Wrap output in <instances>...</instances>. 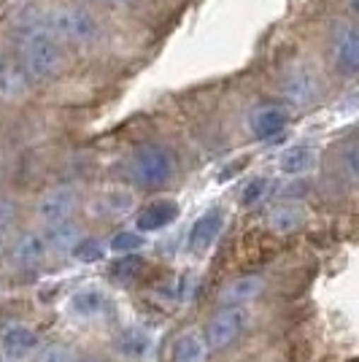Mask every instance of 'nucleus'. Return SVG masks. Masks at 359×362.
<instances>
[{
  "label": "nucleus",
  "instance_id": "15",
  "mask_svg": "<svg viewBox=\"0 0 359 362\" xmlns=\"http://www.w3.org/2000/svg\"><path fill=\"white\" fill-rule=\"evenodd\" d=\"M108 308V298L103 289L98 287H84L78 289L71 298V311L81 319H98L103 317V311Z\"/></svg>",
  "mask_w": 359,
  "mask_h": 362
},
{
  "label": "nucleus",
  "instance_id": "6",
  "mask_svg": "<svg viewBox=\"0 0 359 362\" xmlns=\"http://www.w3.org/2000/svg\"><path fill=\"white\" fill-rule=\"evenodd\" d=\"M73 209H76L73 187H54V189H49V192L38 200L35 214H38L41 222H46L49 227H54V225L68 222L71 214H73Z\"/></svg>",
  "mask_w": 359,
  "mask_h": 362
},
{
  "label": "nucleus",
  "instance_id": "4",
  "mask_svg": "<svg viewBox=\"0 0 359 362\" xmlns=\"http://www.w3.org/2000/svg\"><path fill=\"white\" fill-rule=\"evenodd\" d=\"M332 62L341 76H359V28L338 25L332 30Z\"/></svg>",
  "mask_w": 359,
  "mask_h": 362
},
{
  "label": "nucleus",
  "instance_id": "29",
  "mask_svg": "<svg viewBox=\"0 0 359 362\" xmlns=\"http://www.w3.org/2000/svg\"><path fill=\"white\" fill-rule=\"evenodd\" d=\"M114 3H124V0H114Z\"/></svg>",
  "mask_w": 359,
  "mask_h": 362
},
{
  "label": "nucleus",
  "instance_id": "18",
  "mask_svg": "<svg viewBox=\"0 0 359 362\" xmlns=\"http://www.w3.org/2000/svg\"><path fill=\"white\" fill-rule=\"evenodd\" d=\"M335 160H338V168L346 179L359 184V138L343 141L335 151Z\"/></svg>",
  "mask_w": 359,
  "mask_h": 362
},
{
  "label": "nucleus",
  "instance_id": "3",
  "mask_svg": "<svg viewBox=\"0 0 359 362\" xmlns=\"http://www.w3.org/2000/svg\"><path fill=\"white\" fill-rule=\"evenodd\" d=\"M98 22L90 11L78 6H60L49 14V33L57 41H71V44H90L98 38Z\"/></svg>",
  "mask_w": 359,
  "mask_h": 362
},
{
  "label": "nucleus",
  "instance_id": "24",
  "mask_svg": "<svg viewBox=\"0 0 359 362\" xmlns=\"http://www.w3.org/2000/svg\"><path fill=\"white\" fill-rule=\"evenodd\" d=\"M143 246V238H141V233H130V230H124V233H117L114 238H111V252H117V255H133Z\"/></svg>",
  "mask_w": 359,
  "mask_h": 362
},
{
  "label": "nucleus",
  "instance_id": "26",
  "mask_svg": "<svg viewBox=\"0 0 359 362\" xmlns=\"http://www.w3.org/2000/svg\"><path fill=\"white\" fill-rule=\"evenodd\" d=\"M38 362H76V354H73V349H68V346H49L38 357Z\"/></svg>",
  "mask_w": 359,
  "mask_h": 362
},
{
  "label": "nucleus",
  "instance_id": "22",
  "mask_svg": "<svg viewBox=\"0 0 359 362\" xmlns=\"http://www.w3.org/2000/svg\"><path fill=\"white\" fill-rule=\"evenodd\" d=\"M122 351L127 354V357H143L146 354V349H149V338H146V332L141 330H130L124 332V338H122Z\"/></svg>",
  "mask_w": 359,
  "mask_h": 362
},
{
  "label": "nucleus",
  "instance_id": "23",
  "mask_svg": "<svg viewBox=\"0 0 359 362\" xmlns=\"http://www.w3.org/2000/svg\"><path fill=\"white\" fill-rule=\"evenodd\" d=\"M71 255L78 259V262H98V259H103L105 257V246L98 238H84V241H78Z\"/></svg>",
  "mask_w": 359,
  "mask_h": 362
},
{
  "label": "nucleus",
  "instance_id": "19",
  "mask_svg": "<svg viewBox=\"0 0 359 362\" xmlns=\"http://www.w3.org/2000/svg\"><path fill=\"white\" fill-rule=\"evenodd\" d=\"M268 225L273 233H295L300 225H302V211L292 203H284V206H276L268 216Z\"/></svg>",
  "mask_w": 359,
  "mask_h": 362
},
{
  "label": "nucleus",
  "instance_id": "7",
  "mask_svg": "<svg viewBox=\"0 0 359 362\" xmlns=\"http://www.w3.org/2000/svg\"><path fill=\"white\" fill-rule=\"evenodd\" d=\"M281 90H284L286 100H292L295 106H308L319 98V76L311 68L300 65V68L286 74Z\"/></svg>",
  "mask_w": 359,
  "mask_h": 362
},
{
  "label": "nucleus",
  "instance_id": "13",
  "mask_svg": "<svg viewBox=\"0 0 359 362\" xmlns=\"http://www.w3.org/2000/svg\"><path fill=\"white\" fill-rule=\"evenodd\" d=\"M259 292H262V279H259V276H240V279L230 281V284L222 289L219 300L225 303L227 308H240L243 303L254 300Z\"/></svg>",
  "mask_w": 359,
  "mask_h": 362
},
{
  "label": "nucleus",
  "instance_id": "16",
  "mask_svg": "<svg viewBox=\"0 0 359 362\" xmlns=\"http://www.w3.org/2000/svg\"><path fill=\"white\" fill-rule=\"evenodd\" d=\"M173 362H208V341L197 330L184 332L176 341Z\"/></svg>",
  "mask_w": 359,
  "mask_h": 362
},
{
  "label": "nucleus",
  "instance_id": "21",
  "mask_svg": "<svg viewBox=\"0 0 359 362\" xmlns=\"http://www.w3.org/2000/svg\"><path fill=\"white\" fill-rule=\"evenodd\" d=\"M111 273H114V279H119V281H133L138 279L141 273H143V259L135 255H122L114 265H111Z\"/></svg>",
  "mask_w": 359,
  "mask_h": 362
},
{
  "label": "nucleus",
  "instance_id": "9",
  "mask_svg": "<svg viewBox=\"0 0 359 362\" xmlns=\"http://www.w3.org/2000/svg\"><path fill=\"white\" fill-rule=\"evenodd\" d=\"M30 90L28 71L16 60L0 57V100H19Z\"/></svg>",
  "mask_w": 359,
  "mask_h": 362
},
{
  "label": "nucleus",
  "instance_id": "5",
  "mask_svg": "<svg viewBox=\"0 0 359 362\" xmlns=\"http://www.w3.org/2000/svg\"><path fill=\"white\" fill-rule=\"evenodd\" d=\"M246 322H249V314L243 308H225L219 311L216 317L211 319L208 325V349H227L240 332L246 330Z\"/></svg>",
  "mask_w": 359,
  "mask_h": 362
},
{
  "label": "nucleus",
  "instance_id": "17",
  "mask_svg": "<svg viewBox=\"0 0 359 362\" xmlns=\"http://www.w3.org/2000/svg\"><path fill=\"white\" fill-rule=\"evenodd\" d=\"M316 165V151L311 146H292L278 157V168L289 176H300Z\"/></svg>",
  "mask_w": 359,
  "mask_h": 362
},
{
  "label": "nucleus",
  "instance_id": "1",
  "mask_svg": "<svg viewBox=\"0 0 359 362\" xmlns=\"http://www.w3.org/2000/svg\"><path fill=\"white\" fill-rule=\"evenodd\" d=\"M25 52V71L33 78L49 81L62 71V49L60 41L49 30H30L22 41Z\"/></svg>",
  "mask_w": 359,
  "mask_h": 362
},
{
  "label": "nucleus",
  "instance_id": "8",
  "mask_svg": "<svg viewBox=\"0 0 359 362\" xmlns=\"http://www.w3.org/2000/svg\"><path fill=\"white\" fill-rule=\"evenodd\" d=\"M0 344H3V351H6L11 360H25V357L35 354L41 338H38V332L33 330V327H28V325H11V327L3 330Z\"/></svg>",
  "mask_w": 359,
  "mask_h": 362
},
{
  "label": "nucleus",
  "instance_id": "25",
  "mask_svg": "<svg viewBox=\"0 0 359 362\" xmlns=\"http://www.w3.org/2000/svg\"><path fill=\"white\" fill-rule=\"evenodd\" d=\"M268 189H270L268 179L249 181V184L243 187V192H240V203H243V206H257V203H262V200H265Z\"/></svg>",
  "mask_w": 359,
  "mask_h": 362
},
{
  "label": "nucleus",
  "instance_id": "2",
  "mask_svg": "<svg viewBox=\"0 0 359 362\" xmlns=\"http://www.w3.org/2000/svg\"><path fill=\"white\" fill-rule=\"evenodd\" d=\"M130 176L141 187H163L173 176V154L160 144H143L130 157Z\"/></svg>",
  "mask_w": 359,
  "mask_h": 362
},
{
  "label": "nucleus",
  "instance_id": "11",
  "mask_svg": "<svg viewBox=\"0 0 359 362\" xmlns=\"http://www.w3.org/2000/svg\"><path fill=\"white\" fill-rule=\"evenodd\" d=\"M46 252H49L46 235L25 233V235L14 243L11 259H14V265H19V268H35V265H41L46 259Z\"/></svg>",
  "mask_w": 359,
  "mask_h": 362
},
{
  "label": "nucleus",
  "instance_id": "28",
  "mask_svg": "<svg viewBox=\"0 0 359 362\" xmlns=\"http://www.w3.org/2000/svg\"><path fill=\"white\" fill-rule=\"evenodd\" d=\"M6 241H8V222H0V252L6 249Z\"/></svg>",
  "mask_w": 359,
  "mask_h": 362
},
{
  "label": "nucleus",
  "instance_id": "14",
  "mask_svg": "<svg viewBox=\"0 0 359 362\" xmlns=\"http://www.w3.org/2000/svg\"><path fill=\"white\" fill-rule=\"evenodd\" d=\"M286 111L278 106H262L257 108L254 114H252V130H254L257 138H262V141H268V138H276L281 130L286 127Z\"/></svg>",
  "mask_w": 359,
  "mask_h": 362
},
{
  "label": "nucleus",
  "instance_id": "12",
  "mask_svg": "<svg viewBox=\"0 0 359 362\" xmlns=\"http://www.w3.org/2000/svg\"><path fill=\"white\" fill-rule=\"evenodd\" d=\"M176 216H179V206L173 200H157V203H151V206H146L143 211L138 214L135 225L143 233H157V230L167 227L170 222H176Z\"/></svg>",
  "mask_w": 359,
  "mask_h": 362
},
{
  "label": "nucleus",
  "instance_id": "10",
  "mask_svg": "<svg viewBox=\"0 0 359 362\" xmlns=\"http://www.w3.org/2000/svg\"><path fill=\"white\" fill-rule=\"evenodd\" d=\"M222 227H225L222 211L203 214L195 225H192V230H189V249H192L195 255H206L211 246H213V241L219 238Z\"/></svg>",
  "mask_w": 359,
  "mask_h": 362
},
{
  "label": "nucleus",
  "instance_id": "20",
  "mask_svg": "<svg viewBox=\"0 0 359 362\" xmlns=\"http://www.w3.org/2000/svg\"><path fill=\"white\" fill-rule=\"evenodd\" d=\"M78 230L76 225L71 222H62V225H54L49 227V233H46V243H49V249H54V252H73L76 246H78Z\"/></svg>",
  "mask_w": 359,
  "mask_h": 362
},
{
  "label": "nucleus",
  "instance_id": "27",
  "mask_svg": "<svg viewBox=\"0 0 359 362\" xmlns=\"http://www.w3.org/2000/svg\"><path fill=\"white\" fill-rule=\"evenodd\" d=\"M343 11L351 16L354 22H359V0H343Z\"/></svg>",
  "mask_w": 359,
  "mask_h": 362
}]
</instances>
